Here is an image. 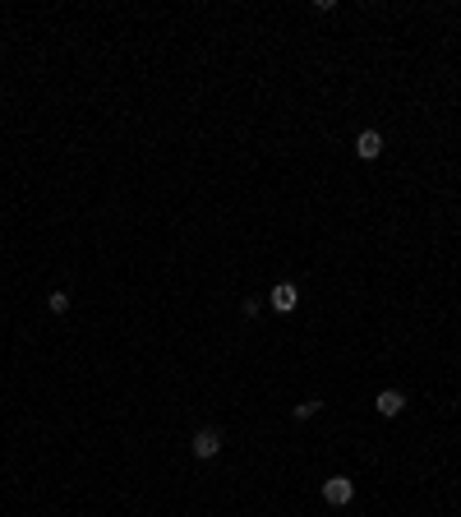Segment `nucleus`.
<instances>
[{"label":"nucleus","instance_id":"obj_1","mask_svg":"<svg viewBox=\"0 0 461 517\" xmlns=\"http://www.w3.org/2000/svg\"><path fill=\"white\" fill-rule=\"evenodd\" d=\"M323 499H328L332 508H346V503L356 499V481H351V476H328V481H323Z\"/></svg>","mask_w":461,"mask_h":517},{"label":"nucleus","instance_id":"obj_2","mask_svg":"<svg viewBox=\"0 0 461 517\" xmlns=\"http://www.w3.org/2000/svg\"><path fill=\"white\" fill-rule=\"evenodd\" d=\"M190 448H194V457H199V462H208V457H217V453H222V430H212V425H203V430H194Z\"/></svg>","mask_w":461,"mask_h":517},{"label":"nucleus","instance_id":"obj_3","mask_svg":"<svg viewBox=\"0 0 461 517\" xmlns=\"http://www.w3.org/2000/svg\"><path fill=\"white\" fill-rule=\"evenodd\" d=\"M268 305L277 309V314H291V309L300 305V291H296V282H277V287L268 291Z\"/></svg>","mask_w":461,"mask_h":517},{"label":"nucleus","instance_id":"obj_4","mask_svg":"<svg viewBox=\"0 0 461 517\" xmlns=\"http://www.w3.org/2000/svg\"><path fill=\"white\" fill-rule=\"evenodd\" d=\"M374 406H378V416H388V421H392V416H401V406H406V397H401L397 388H383V393L374 397Z\"/></svg>","mask_w":461,"mask_h":517},{"label":"nucleus","instance_id":"obj_5","mask_svg":"<svg viewBox=\"0 0 461 517\" xmlns=\"http://www.w3.org/2000/svg\"><path fill=\"white\" fill-rule=\"evenodd\" d=\"M356 153H360L365 162H374L378 153H383V134H378V130H365V134L356 139Z\"/></svg>","mask_w":461,"mask_h":517},{"label":"nucleus","instance_id":"obj_6","mask_svg":"<svg viewBox=\"0 0 461 517\" xmlns=\"http://www.w3.org/2000/svg\"><path fill=\"white\" fill-rule=\"evenodd\" d=\"M318 411H323V402H314V397H309V402H300V406H291V416H296V421H314Z\"/></svg>","mask_w":461,"mask_h":517},{"label":"nucleus","instance_id":"obj_7","mask_svg":"<svg viewBox=\"0 0 461 517\" xmlns=\"http://www.w3.org/2000/svg\"><path fill=\"white\" fill-rule=\"evenodd\" d=\"M46 309H51V314H65V309H70V291H51V296H46Z\"/></svg>","mask_w":461,"mask_h":517}]
</instances>
